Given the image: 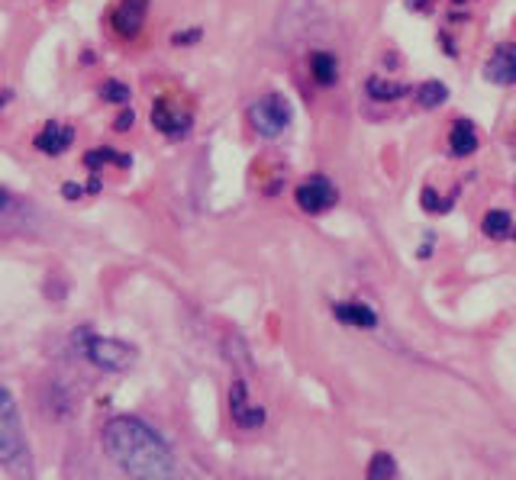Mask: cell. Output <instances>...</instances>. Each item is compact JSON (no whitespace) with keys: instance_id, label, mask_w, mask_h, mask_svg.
Instances as JSON below:
<instances>
[{"instance_id":"cell-1","label":"cell","mask_w":516,"mask_h":480,"mask_svg":"<svg viewBox=\"0 0 516 480\" xmlns=\"http://www.w3.org/2000/svg\"><path fill=\"white\" fill-rule=\"evenodd\" d=\"M104 455L133 480H175L171 445L139 416H113L100 433Z\"/></svg>"},{"instance_id":"cell-2","label":"cell","mask_w":516,"mask_h":480,"mask_svg":"<svg viewBox=\"0 0 516 480\" xmlns=\"http://www.w3.org/2000/svg\"><path fill=\"white\" fill-rule=\"evenodd\" d=\"M0 461L10 474L26 477L30 474V451H26L23 425H20V413H16L13 393L4 387L0 390Z\"/></svg>"},{"instance_id":"cell-3","label":"cell","mask_w":516,"mask_h":480,"mask_svg":"<svg viewBox=\"0 0 516 480\" xmlns=\"http://www.w3.org/2000/svg\"><path fill=\"white\" fill-rule=\"evenodd\" d=\"M74 348L100 371H126L139 358V352L133 345L110 336H97L90 329H74Z\"/></svg>"},{"instance_id":"cell-4","label":"cell","mask_w":516,"mask_h":480,"mask_svg":"<svg viewBox=\"0 0 516 480\" xmlns=\"http://www.w3.org/2000/svg\"><path fill=\"white\" fill-rule=\"evenodd\" d=\"M249 120L255 126L258 136L274 139L281 136L284 129L294 120V110H290V100L284 94H265L262 100H255L249 110Z\"/></svg>"},{"instance_id":"cell-5","label":"cell","mask_w":516,"mask_h":480,"mask_svg":"<svg viewBox=\"0 0 516 480\" xmlns=\"http://www.w3.org/2000/svg\"><path fill=\"white\" fill-rule=\"evenodd\" d=\"M294 201H297V207L304 210V213H322V210L336 207V187L322 175H314L294 191Z\"/></svg>"},{"instance_id":"cell-6","label":"cell","mask_w":516,"mask_h":480,"mask_svg":"<svg viewBox=\"0 0 516 480\" xmlns=\"http://www.w3.org/2000/svg\"><path fill=\"white\" fill-rule=\"evenodd\" d=\"M145 13H149V0H120V7L110 16L113 32L123 36V39H136L145 23Z\"/></svg>"},{"instance_id":"cell-7","label":"cell","mask_w":516,"mask_h":480,"mask_svg":"<svg viewBox=\"0 0 516 480\" xmlns=\"http://www.w3.org/2000/svg\"><path fill=\"white\" fill-rule=\"evenodd\" d=\"M229 416L239 429H258L265 425V409L252 407L249 403V387L242 381H233V390H229Z\"/></svg>"},{"instance_id":"cell-8","label":"cell","mask_w":516,"mask_h":480,"mask_svg":"<svg viewBox=\"0 0 516 480\" xmlns=\"http://www.w3.org/2000/svg\"><path fill=\"white\" fill-rule=\"evenodd\" d=\"M191 113H181L168 104V100H155L152 107V126L171 139H185L191 133Z\"/></svg>"},{"instance_id":"cell-9","label":"cell","mask_w":516,"mask_h":480,"mask_svg":"<svg viewBox=\"0 0 516 480\" xmlns=\"http://www.w3.org/2000/svg\"><path fill=\"white\" fill-rule=\"evenodd\" d=\"M484 72L494 84H516V46H500Z\"/></svg>"},{"instance_id":"cell-10","label":"cell","mask_w":516,"mask_h":480,"mask_svg":"<svg viewBox=\"0 0 516 480\" xmlns=\"http://www.w3.org/2000/svg\"><path fill=\"white\" fill-rule=\"evenodd\" d=\"M74 139V129L64 126V123H46L36 136V149L46 155H62Z\"/></svg>"},{"instance_id":"cell-11","label":"cell","mask_w":516,"mask_h":480,"mask_svg":"<svg viewBox=\"0 0 516 480\" xmlns=\"http://www.w3.org/2000/svg\"><path fill=\"white\" fill-rule=\"evenodd\" d=\"M332 316H336L342 326H355V329L378 326V313L371 310L368 304H336L332 306Z\"/></svg>"},{"instance_id":"cell-12","label":"cell","mask_w":516,"mask_h":480,"mask_svg":"<svg viewBox=\"0 0 516 480\" xmlns=\"http://www.w3.org/2000/svg\"><path fill=\"white\" fill-rule=\"evenodd\" d=\"M449 149L455 159H465L477 149V133L475 126L468 120H455L452 123V133H449Z\"/></svg>"},{"instance_id":"cell-13","label":"cell","mask_w":516,"mask_h":480,"mask_svg":"<svg viewBox=\"0 0 516 480\" xmlns=\"http://www.w3.org/2000/svg\"><path fill=\"white\" fill-rule=\"evenodd\" d=\"M481 233L487 239H507L513 233V219H510L507 210H491V213H484L481 219Z\"/></svg>"},{"instance_id":"cell-14","label":"cell","mask_w":516,"mask_h":480,"mask_svg":"<svg viewBox=\"0 0 516 480\" xmlns=\"http://www.w3.org/2000/svg\"><path fill=\"white\" fill-rule=\"evenodd\" d=\"M365 480H397V458L387 451L371 455L368 467H365Z\"/></svg>"},{"instance_id":"cell-15","label":"cell","mask_w":516,"mask_h":480,"mask_svg":"<svg viewBox=\"0 0 516 480\" xmlns=\"http://www.w3.org/2000/svg\"><path fill=\"white\" fill-rule=\"evenodd\" d=\"M310 68H314V78L320 81V84H336L339 78L336 56H330V52H314V56H310Z\"/></svg>"},{"instance_id":"cell-16","label":"cell","mask_w":516,"mask_h":480,"mask_svg":"<svg viewBox=\"0 0 516 480\" xmlns=\"http://www.w3.org/2000/svg\"><path fill=\"white\" fill-rule=\"evenodd\" d=\"M445 97H449V88H445L443 81H423L417 88V104L426 107V110L445 104Z\"/></svg>"},{"instance_id":"cell-17","label":"cell","mask_w":516,"mask_h":480,"mask_svg":"<svg viewBox=\"0 0 516 480\" xmlns=\"http://www.w3.org/2000/svg\"><path fill=\"white\" fill-rule=\"evenodd\" d=\"M368 94L387 104V100H397V97L407 94V84H397L391 78H368Z\"/></svg>"},{"instance_id":"cell-18","label":"cell","mask_w":516,"mask_h":480,"mask_svg":"<svg viewBox=\"0 0 516 480\" xmlns=\"http://www.w3.org/2000/svg\"><path fill=\"white\" fill-rule=\"evenodd\" d=\"M84 165H88V168H100V165H120V168H129L133 159L123 152H113V149H90V152L84 155Z\"/></svg>"},{"instance_id":"cell-19","label":"cell","mask_w":516,"mask_h":480,"mask_svg":"<svg viewBox=\"0 0 516 480\" xmlns=\"http://www.w3.org/2000/svg\"><path fill=\"white\" fill-rule=\"evenodd\" d=\"M455 197H459V191L452 193V197H435V191L433 187H426V191H423V207L429 210V213H449L452 210V203H455Z\"/></svg>"},{"instance_id":"cell-20","label":"cell","mask_w":516,"mask_h":480,"mask_svg":"<svg viewBox=\"0 0 516 480\" xmlns=\"http://www.w3.org/2000/svg\"><path fill=\"white\" fill-rule=\"evenodd\" d=\"M100 97H104L107 104H129V88L120 84V81H107L104 88H100Z\"/></svg>"},{"instance_id":"cell-21","label":"cell","mask_w":516,"mask_h":480,"mask_svg":"<svg viewBox=\"0 0 516 480\" xmlns=\"http://www.w3.org/2000/svg\"><path fill=\"white\" fill-rule=\"evenodd\" d=\"M133 123H136V113H133V110H123L120 116H116V123H113V129H116V133H126V129L133 126Z\"/></svg>"},{"instance_id":"cell-22","label":"cell","mask_w":516,"mask_h":480,"mask_svg":"<svg viewBox=\"0 0 516 480\" xmlns=\"http://www.w3.org/2000/svg\"><path fill=\"white\" fill-rule=\"evenodd\" d=\"M62 193L68 197V201H81V197H84V187H81V184H64Z\"/></svg>"},{"instance_id":"cell-23","label":"cell","mask_w":516,"mask_h":480,"mask_svg":"<svg viewBox=\"0 0 516 480\" xmlns=\"http://www.w3.org/2000/svg\"><path fill=\"white\" fill-rule=\"evenodd\" d=\"M197 36H201V32H197V30H194V32H185V36L177 32V36H175V39H171V42H175V46H181V42H194V39H197Z\"/></svg>"},{"instance_id":"cell-24","label":"cell","mask_w":516,"mask_h":480,"mask_svg":"<svg viewBox=\"0 0 516 480\" xmlns=\"http://www.w3.org/2000/svg\"><path fill=\"white\" fill-rule=\"evenodd\" d=\"M417 7V10H426L429 7V0H410V10Z\"/></svg>"},{"instance_id":"cell-25","label":"cell","mask_w":516,"mask_h":480,"mask_svg":"<svg viewBox=\"0 0 516 480\" xmlns=\"http://www.w3.org/2000/svg\"><path fill=\"white\" fill-rule=\"evenodd\" d=\"M510 236H513V239H516V229H513V233H510Z\"/></svg>"},{"instance_id":"cell-26","label":"cell","mask_w":516,"mask_h":480,"mask_svg":"<svg viewBox=\"0 0 516 480\" xmlns=\"http://www.w3.org/2000/svg\"><path fill=\"white\" fill-rule=\"evenodd\" d=\"M455 4H465V0H455Z\"/></svg>"}]
</instances>
